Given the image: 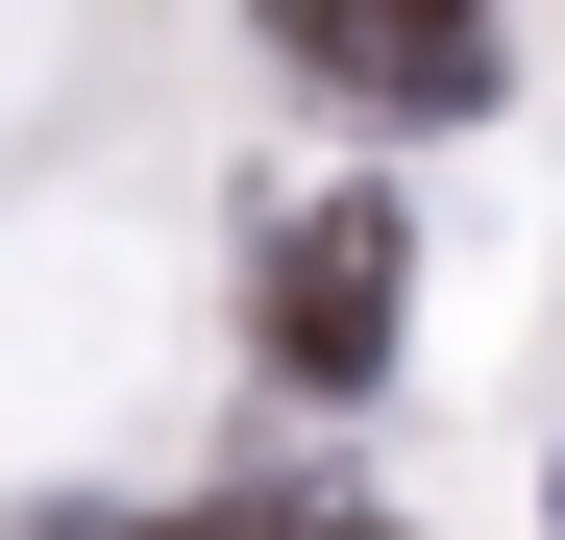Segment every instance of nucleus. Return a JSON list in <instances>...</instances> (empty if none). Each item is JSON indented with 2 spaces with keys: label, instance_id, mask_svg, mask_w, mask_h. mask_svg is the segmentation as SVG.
Listing matches in <instances>:
<instances>
[{
  "label": "nucleus",
  "instance_id": "obj_1",
  "mask_svg": "<svg viewBox=\"0 0 565 540\" xmlns=\"http://www.w3.org/2000/svg\"><path fill=\"white\" fill-rule=\"evenodd\" d=\"M394 295H418V222L394 197H270V246H246L270 393H369V369H394Z\"/></svg>",
  "mask_w": 565,
  "mask_h": 540
},
{
  "label": "nucleus",
  "instance_id": "obj_2",
  "mask_svg": "<svg viewBox=\"0 0 565 540\" xmlns=\"http://www.w3.org/2000/svg\"><path fill=\"white\" fill-rule=\"evenodd\" d=\"M246 25H270V74H320L369 123H467L492 99V0H246Z\"/></svg>",
  "mask_w": 565,
  "mask_h": 540
},
{
  "label": "nucleus",
  "instance_id": "obj_3",
  "mask_svg": "<svg viewBox=\"0 0 565 540\" xmlns=\"http://www.w3.org/2000/svg\"><path fill=\"white\" fill-rule=\"evenodd\" d=\"M99 540H320V516H99Z\"/></svg>",
  "mask_w": 565,
  "mask_h": 540
}]
</instances>
